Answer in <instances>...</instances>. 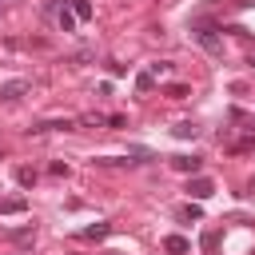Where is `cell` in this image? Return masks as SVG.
<instances>
[{"label":"cell","mask_w":255,"mask_h":255,"mask_svg":"<svg viewBox=\"0 0 255 255\" xmlns=\"http://www.w3.org/2000/svg\"><path fill=\"white\" fill-rule=\"evenodd\" d=\"M163 251H167V255H187V251H191V239H183V235H167V239H163Z\"/></svg>","instance_id":"obj_8"},{"label":"cell","mask_w":255,"mask_h":255,"mask_svg":"<svg viewBox=\"0 0 255 255\" xmlns=\"http://www.w3.org/2000/svg\"><path fill=\"white\" fill-rule=\"evenodd\" d=\"M104 255H120V251H104Z\"/></svg>","instance_id":"obj_21"},{"label":"cell","mask_w":255,"mask_h":255,"mask_svg":"<svg viewBox=\"0 0 255 255\" xmlns=\"http://www.w3.org/2000/svg\"><path fill=\"white\" fill-rule=\"evenodd\" d=\"M163 92H167L171 100H187V96H191V88H187V84H167Z\"/></svg>","instance_id":"obj_16"},{"label":"cell","mask_w":255,"mask_h":255,"mask_svg":"<svg viewBox=\"0 0 255 255\" xmlns=\"http://www.w3.org/2000/svg\"><path fill=\"white\" fill-rule=\"evenodd\" d=\"M175 219H179V223H199V219H203V211H199V203H191V199H187V203H179V207H175Z\"/></svg>","instance_id":"obj_7"},{"label":"cell","mask_w":255,"mask_h":255,"mask_svg":"<svg viewBox=\"0 0 255 255\" xmlns=\"http://www.w3.org/2000/svg\"><path fill=\"white\" fill-rule=\"evenodd\" d=\"M227 151H231V155H243V151H255V131H247L243 139H235V143H227Z\"/></svg>","instance_id":"obj_11"},{"label":"cell","mask_w":255,"mask_h":255,"mask_svg":"<svg viewBox=\"0 0 255 255\" xmlns=\"http://www.w3.org/2000/svg\"><path fill=\"white\" fill-rule=\"evenodd\" d=\"M247 64H251V68H255V56H251V60H247Z\"/></svg>","instance_id":"obj_20"},{"label":"cell","mask_w":255,"mask_h":255,"mask_svg":"<svg viewBox=\"0 0 255 255\" xmlns=\"http://www.w3.org/2000/svg\"><path fill=\"white\" fill-rule=\"evenodd\" d=\"M28 211V199L24 195H4L0 199V215H24Z\"/></svg>","instance_id":"obj_6"},{"label":"cell","mask_w":255,"mask_h":255,"mask_svg":"<svg viewBox=\"0 0 255 255\" xmlns=\"http://www.w3.org/2000/svg\"><path fill=\"white\" fill-rule=\"evenodd\" d=\"M247 195H251V199H255V175H251V183H247Z\"/></svg>","instance_id":"obj_19"},{"label":"cell","mask_w":255,"mask_h":255,"mask_svg":"<svg viewBox=\"0 0 255 255\" xmlns=\"http://www.w3.org/2000/svg\"><path fill=\"white\" fill-rule=\"evenodd\" d=\"M211 195H215V179H207V175H191V179H187V199H191V203L211 199Z\"/></svg>","instance_id":"obj_2"},{"label":"cell","mask_w":255,"mask_h":255,"mask_svg":"<svg viewBox=\"0 0 255 255\" xmlns=\"http://www.w3.org/2000/svg\"><path fill=\"white\" fill-rule=\"evenodd\" d=\"M108 235H112V223H92V227L80 231V239H92V243H100V239H108Z\"/></svg>","instance_id":"obj_10"},{"label":"cell","mask_w":255,"mask_h":255,"mask_svg":"<svg viewBox=\"0 0 255 255\" xmlns=\"http://www.w3.org/2000/svg\"><path fill=\"white\" fill-rule=\"evenodd\" d=\"M223 28H215V24H207V20H195L191 24V40L203 48V52H211V56H223V36H219Z\"/></svg>","instance_id":"obj_1"},{"label":"cell","mask_w":255,"mask_h":255,"mask_svg":"<svg viewBox=\"0 0 255 255\" xmlns=\"http://www.w3.org/2000/svg\"><path fill=\"white\" fill-rule=\"evenodd\" d=\"M44 131H76V120H40V124H32L28 128V135H44Z\"/></svg>","instance_id":"obj_3"},{"label":"cell","mask_w":255,"mask_h":255,"mask_svg":"<svg viewBox=\"0 0 255 255\" xmlns=\"http://www.w3.org/2000/svg\"><path fill=\"white\" fill-rule=\"evenodd\" d=\"M56 20H60V32H76V24H80V20L72 16V8H68V0H64L60 8H56Z\"/></svg>","instance_id":"obj_9"},{"label":"cell","mask_w":255,"mask_h":255,"mask_svg":"<svg viewBox=\"0 0 255 255\" xmlns=\"http://www.w3.org/2000/svg\"><path fill=\"white\" fill-rule=\"evenodd\" d=\"M171 167H175V171H183V175H199L203 159H199V155H171Z\"/></svg>","instance_id":"obj_5"},{"label":"cell","mask_w":255,"mask_h":255,"mask_svg":"<svg viewBox=\"0 0 255 255\" xmlns=\"http://www.w3.org/2000/svg\"><path fill=\"white\" fill-rule=\"evenodd\" d=\"M227 116H231V120H235V124H251V116H247V112H239V108H231V112H227Z\"/></svg>","instance_id":"obj_18"},{"label":"cell","mask_w":255,"mask_h":255,"mask_svg":"<svg viewBox=\"0 0 255 255\" xmlns=\"http://www.w3.org/2000/svg\"><path fill=\"white\" fill-rule=\"evenodd\" d=\"M171 135H175V139H195V135H199V128H195L191 120H183V124H175V128H171Z\"/></svg>","instance_id":"obj_12"},{"label":"cell","mask_w":255,"mask_h":255,"mask_svg":"<svg viewBox=\"0 0 255 255\" xmlns=\"http://www.w3.org/2000/svg\"><path fill=\"white\" fill-rule=\"evenodd\" d=\"M167 68H171V64H167V60H155V64H147V72H151V76H155V80H159V76H167Z\"/></svg>","instance_id":"obj_17"},{"label":"cell","mask_w":255,"mask_h":255,"mask_svg":"<svg viewBox=\"0 0 255 255\" xmlns=\"http://www.w3.org/2000/svg\"><path fill=\"white\" fill-rule=\"evenodd\" d=\"M68 8L76 20H92V0H68Z\"/></svg>","instance_id":"obj_13"},{"label":"cell","mask_w":255,"mask_h":255,"mask_svg":"<svg viewBox=\"0 0 255 255\" xmlns=\"http://www.w3.org/2000/svg\"><path fill=\"white\" fill-rule=\"evenodd\" d=\"M36 179H40L36 167H16V183H20V187H36Z\"/></svg>","instance_id":"obj_15"},{"label":"cell","mask_w":255,"mask_h":255,"mask_svg":"<svg viewBox=\"0 0 255 255\" xmlns=\"http://www.w3.org/2000/svg\"><path fill=\"white\" fill-rule=\"evenodd\" d=\"M32 92V80H8V84H0V100H20V96H28Z\"/></svg>","instance_id":"obj_4"},{"label":"cell","mask_w":255,"mask_h":255,"mask_svg":"<svg viewBox=\"0 0 255 255\" xmlns=\"http://www.w3.org/2000/svg\"><path fill=\"white\" fill-rule=\"evenodd\" d=\"M135 92H139V96L155 92V76H151V72H139V76H135Z\"/></svg>","instance_id":"obj_14"}]
</instances>
